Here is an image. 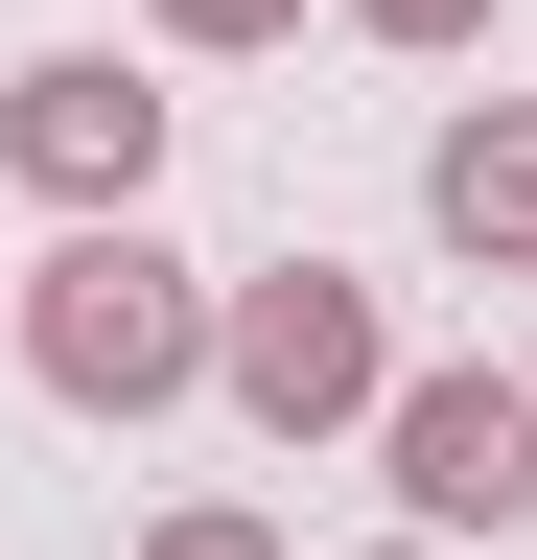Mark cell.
<instances>
[{"mask_svg":"<svg viewBox=\"0 0 537 560\" xmlns=\"http://www.w3.org/2000/svg\"><path fill=\"white\" fill-rule=\"evenodd\" d=\"M0 327H24V374L71 397V420H164L187 374H211V280H187L141 210H71V234L0 280Z\"/></svg>","mask_w":537,"mask_h":560,"instance_id":"obj_1","label":"cell"},{"mask_svg":"<svg viewBox=\"0 0 537 560\" xmlns=\"http://www.w3.org/2000/svg\"><path fill=\"white\" fill-rule=\"evenodd\" d=\"M211 397L257 420V444H351V420L397 397V327H374V280H351V257H281V280H234V304H211Z\"/></svg>","mask_w":537,"mask_h":560,"instance_id":"obj_2","label":"cell"},{"mask_svg":"<svg viewBox=\"0 0 537 560\" xmlns=\"http://www.w3.org/2000/svg\"><path fill=\"white\" fill-rule=\"evenodd\" d=\"M374 467H397V537H514L537 514V374H397L374 397Z\"/></svg>","mask_w":537,"mask_h":560,"instance_id":"obj_3","label":"cell"},{"mask_svg":"<svg viewBox=\"0 0 537 560\" xmlns=\"http://www.w3.org/2000/svg\"><path fill=\"white\" fill-rule=\"evenodd\" d=\"M0 164H24L47 210H141L164 187V94L117 47H47V70H0Z\"/></svg>","mask_w":537,"mask_h":560,"instance_id":"obj_4","label":"cell"},{"mask_svg":"<svg viewBox=\"0 0 537 560\" xmlns=\"http://www.w3.org/2000/svg\"><path fill=\"white\" fill-rule=\"evenodd\" d=\"M421 210H444V257H491V280H537V94H491V117H444V164H421Z\"/></svg>","mask_w":537,"mask_h":560,"instance_id":"obj_5","label":"cell"},{"mask_svg":"<svg viewBox=\"0 0 537 560\" xmlns=\"http://www.w3.org/2000/svg\"><path fill=\"white\" fill-rule=\"evenodd\" d=\"M141 24H164V47H281L304 0H141Z\"/></svg>","mask_w":537,"mask_h":560,"instance_id":"obj_6","label":"cell"},{"mask_svg":"<svg viewBox=\"0 0 537 560\" xmlns=\"http://www.w3.org/2000/svg\"><path fill=\"white\" fill-rule=\"evenodd\" d=\"M374 47H491V0H351Z\"/></svg>","mask_w":537,"mask_h":560,"instance_id":"obj_7","label":"cell"},{"mask_svg":"<svg viewBox=\"0 0 537 560\" xmlns=\"http://www.w3.org/2000/svg\"><path fill=\"white\" fill-rule=\"evenodd\" d=\"M141 560H281V514H164Z\"/></svg>","mask_w":537,"mask_h":560,"instance_id":"obj_8","label":"cell"},{"mask_svg":"<svg viewBox=\"0 0 537 560\" xmlns=\"http://www.w3.org/2000/svg\"><path fill=\"white\" fill-rule=\"evenodd\" d=\"M374 560H444V537H374Z\"/></svg>","mask_w":537,"mask_h":560,"instance_id":"obj_9","label":"cell"}]
</instances>
